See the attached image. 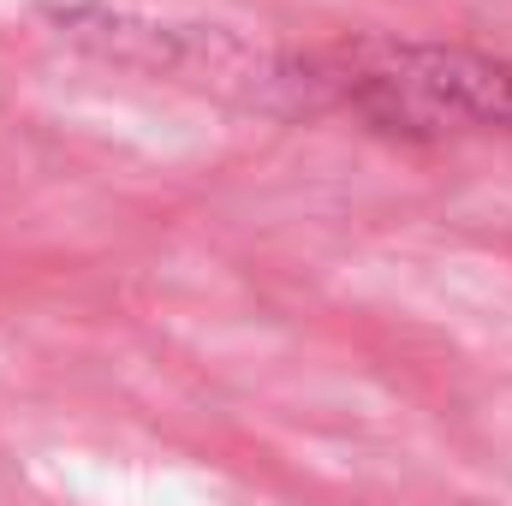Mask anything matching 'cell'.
Masks as SVG:
<instances>
[{"mask_svg":"<svg viewBox=\"0 0 512 506\" xmlns=\"http://www.w3.org/2000/svg\"><path fill=\"white\" fill-rule=\"evenodd\" d=\"M316 84L387 131H512V60L471 48L352 42L328 54Z\"/></svg>","mask_w":512,"mask_h":506,"instance_id":"1","label":"cell"}]
</instances>
